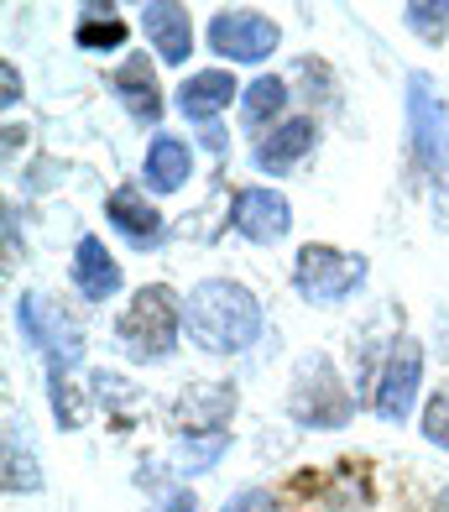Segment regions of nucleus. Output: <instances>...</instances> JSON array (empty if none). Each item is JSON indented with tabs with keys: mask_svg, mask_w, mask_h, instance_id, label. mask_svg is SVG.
Listing matches in <instances>:
<instances>
[{
	"mask_svg": "<svg viewBox=\"0 0 449 512\" xmlns=\"http://www.w3.org/2000/svg\"><path fill=\"white\" fill-rule=\"evenodd\" d=\"M183 324L188 340L209 356H235L251 351L262 340V304L246 283H230V277H209L194 293L183 298Z\"/></svg>",
	"mask_w": 449,
	"mask_h": 512,
	"instance_id": "nucleus-1",
	"label": "nucleus"
},
{
	"mask_svg": "<svg viewBox=\"0 0 449 512\" xmlns=\"http://www.w3.org/2000/svg\"><path fill=\"white\" fill-rule=\"evenodd\" d=\"M178 330H183V298L168 283H152L131 293L121 324H115V340L131 361H168L178 351Z\"/></svg>",
	"mask_w": 449,
	"mask_h": 512,
	"instance_id": "nucleus-2",
	"label": "nucleus"
},
{
	"mask_svg": "<svg viewBox=\"0 0 449 512\" xmlns=\"http://www.w3.org/2000/svg\"><path fill=\"white\" fill-rule=\"evenodd\" d=\"M288 413L293 424L303 429H345L356 403H350L345 382L335 377V361L329 356H303L298 361V377H293V392H288Z\"/></svg>",
	"mask_w": 449,
	"mask_h": 512,
	"instance_id": "nucleus-3",
	"label": "nucleus"
},
{
	"mask_svg": "<svg viewBox=\"0 0 449 512\" xmlns=\"http://www.w3.org/2000/svg\"><path fill=\"white\" fill-rule=\"evenodd\" d=\"M366 283V256H350L340 246H303L293 262V288L309 304H345Z\"/></svg>",
	"mask_w": 449,
	"mask_h": 512,
	"instance_id": "nucleus-4",
	"label": "nucleus"
},
{
	"mask_svg": "<svg viewBox=\"0 0 449 512\" xmlns=\"http://www.w3.org/2000/svg\"><path fill=\"white\" fill-rule=\"evenodd\" d=\"M408 136H413V162L423 178H439L449 168V110L434 95L429 74H408Z\"/></svg>",
	"mask_w": 449,
	"mask_h": 512,
	"instance_id": "nucleus-5",
	"label": "nucleus"
},
{
	"mask_svg": "<svg viewBox=\"0 0 449 512\" xmlns=\"http://www.w3.org/2000/svg\"><path fill=\"white\" fill-rule=\"evenodd\" d=\"M282 42V27L262 11H215L209 21V48L230 63H262L277 53Z\"/></svg>",
	"mask_w": 449,
	"mask_h": 512,
	"instance_id": "nucleus-6",
	"label": "nucleus"
},
{
	"mask_svg": "<svg viewBox=\"0 0 449 512\" xmlns=\"http://www.w3.org/2000/svg\"><path fill=\"white\" fill-rule=\"evenodd\" d=\"M418 382H423V345L418 340H397L387 366H382V382H376V413H382L387 424H403V418L413 413Z\"/></svg>",
	"mask_w": 449,
	"mask_h": 512,
	"instance_id": "nucleus-7",
	"label": "nucleus"
},
{
	"mask_svg": "<svg viewBox=\"0 0 449 512\" xmlns=\"http://www.w3.org/2000/svg\"><path fill=\"white\" fill-rule=\"evenodd\" d=\"M235 413V387L230 382H204V387H183V398L173 403V429L178 439H199V434H225Z\"/></svg>",
	"mask_w": 449,
	"mask_h": 512,
	"instance_id": "nucleus-8",
	"label": "nucleus"
},
{
	"mask_svg": "<svg viewBox=\"0 0 449 512\" xmlns=\"http://www.w3.org/2000/svg\"><path fill=\"white\" fill-rule=\"evenodd\" d=\"M230 225L241 230L246 241L272 246V241L288 236L293 209H288V199H282L277 189H241V194H235V204H230Z\"/></svg>",
	"mask_w": 449,
	"mask_h": 512,
	"instance_id": "nucleus-9",
	"label": "nucleus"
},
{
	"mask_svg": "<svg viewBox=\"0 0 449 512\" xmlns=\"http://www.w3.org/2000/svg\"><path fill=\"white\" fill-rule=\"evenodd\" d=\"M141 27H147V42L162 63H188V53H194V27H188L183 6L152 0V6H141Z\"/></svg>",
	"mask_w": 449,
	"mask_h": 512,
	"instance_id": "nucleus-10",
	"label": "nucleus"
},
{
	"mask_svg": "<svg viewBox=\"0 0 449 512\" xmlns=\"http://www.w3.org/2000/svg\"><path fill=\"white\" fill-rule=\"evenodd\" d=\"M105 215H110V225L121 230V236L131 241V246H162V236H168V225H162V215L147 204V194L141 189H115L110 199H105Z\"/></svg>",
	"mask_w": 449,
	"mask_h": 512,
	"instance_id": "nucleus-11",
	"label": "nucleus"
},
{
	"mask_svg": "<svg viewBox=\"0 0 449 512\" xmlns=\"http://www.w3.org/2000/svg\"><path fill=\"white\" fill-rule=\"evenodd\" d=\"M74 288L89 298V304H105V298L121 293V267H115V256L105 251L100 236H84L74 246Z\"/></svg>",
	"mask_w": 449,
	"mask_h": 512,
	"instance_id": "nucleus-12",
	"label": "nucleus"
},
{
	"mask_svg": "<svg viewBox=\"0 0 449 512\" xmlns=\"http://www.w3.org/2000/svg\"><path fill=\"white\" fill-rule=\"evenodd\" d=\"M314 142H319V126L309 121V115H293V121L272 126V136L256 147V168L262 173H288L298 157L314 152Z\"/></svg>",
	"mask_w": 449,
	"mask_h": 512,
	"instance_id": "nucleus-13",
	"label": "nucleus"
},
{
	"mask_svg": "<svg viewBox=\"0 0 449 512\" xmlns=\"http://www.w3.org/2000/svg\"><path fill=\"white\" fill-rule=\"evenodd\" d=\"M235 95H241V89H235V79L225 68H204V74H188L178 84V110L188 121H215L220 110H230Z\"/></svg>",
	"mask_w": 449,
	"mask_h": 512,
	"instance_id": "nucleus-14",
	"label": "nucleus"
},
{
	"mask_svg": "<svg viewBox=\"0 0 449 512\" xmlns=\"http://www.w3.org/2000/svg\"><path fill=\"white\" fill-rule=\"evenodd\" d=\"M188 168H194V157H188V147L178 142V136L157 131L152 147H147V162H141V173H147V189L157 194H173L188 183Z\"/></svg>",
	"mask_w": 449,
	"mask_h": 512,
	"instance_id": "nucleus-15",
	"label": "nucleus"
},
{
	"mask_svg": "<svg viewBox=\"0 0 449 512\" xmlns=\"http://www.w3.org/2000/svg\"><path fill=\"white\" fill-rule=\"evenodd\" d=\"M110 89L126 100V110L136 115V121H157V115H162V95H157V79H152L147 58H131V63L115 68Z\"/></svg>",
	"mask_w": 449,
	"mask_h": 512,
	"instance_id": "nucleus-16",
	"label": "nucleus"
},
{
	"mask_svg": "<svg viewBox=\"0 0 449 512\" xmlns=\"http://www.w3.org/2000/svg\"><path fill=\"white\" fill-rule=\"evenodd\" d=\"M282 105H288V84H282L277 74H262L246 95H241V121L251 126V131H262L267 121H277L282 115Z\"/></svg>",
	"mask_w": 449,
	"mask_h": 512,
	"instance_id": "nucleus-17",
	"label": "nucleus"
},
{
	"mask_svg": "<svg viewBox=\"0 0 449 512\" xmlns=\"http://www.w3.org/2000/svg\"><path fill=\"white\" fill-rule=\"evenodd\" d=\"M21 434L27 429H6V492H37L42 486V471H37V460H32V450L21 445Z\"/></svg>",
	"mask_w": 449,
	"mask_h": 512,
	"instance_id": "nucleus-18",
	"label": "nucleus"
},
{
	"mask_svg": "<svg viewBox=\"0 0 449 512\" xmlns=\"http://www.w3.org/2000/svg\"><path fill=\"white\" fill-rule=\"evenodd\" d=\"M74 42H79L84 53H105V48H121V42H126V21L115 16V11H89V16L79 21Z\"/></svg>",
	"mask_w": 449,
	"mask_h": 512,
	"instance_id": "nucleus-19",
	"label": "nucleus"
},
{
	"mask_svg": "<svg viewBox=\"0 0 449 512\" xmlns=\"http://www.w3.org/2000/svg\"><path fill=\"white\" fill-rule=\"evenodd\" d=\"M94 398H100L105 408H115V418L121 424H131V418L141 413V398H136V387L126 382V377H115V371H94Z\"/></svg>",
	"mask_w": 449,
	"mask_h": 512,
	"instance_id": "nucleus-20",
	"label": "nucleus"
},
{
	"mask_svg": "<svg viewBox=\"0 0 449 512\" xmlns=\"http://www.w3.org/2000/svg\"><path fill=\"white\" fill-rule=\"evenodd\" d=\"M403 21L408 32H418L423 42H444V27H449V6H423V0H413V6H403Z\"/></svg>",
	"mask_w": 449,
	"mask_h": 512,
	"instance_id": "nucleus-21",
	"label": "nucleus"
},
{
	"mask_svg": "<svg viewBox=\"0 0 449 512\" xmlns=\"http://www.w3.org/2000/svg\"><path fill=\"white\" fill-rule=\"evenodd\" d=\"M230 445V434H199V439H178V460L188 465V471H209Z\"/></svg>",
	"mask_w": 449,
	"mask_h": 512,
	"instance_id": "nucleus-22",
	"label": "nucleus"
},
{
	"mask_svg": "<svg viewBox=\"0 0 449 512\" xmlns=\"http://www.w3.org/2000/svg\"><path fill=\"white\" fill-rule=\"evenodd\" d=\"M47 382H53V418L63 429H79L84 424V403H79V392L68 387V377H58V371H47Z\"/></svg>",
	"mask_w": 449,
	"mask_h": 512,
	"instance_id": "nucleus-23",
	"label": "nucleus"
},
{
	"mask_svg": "<svg viewBox=\"0 0 449 512\" xmlns=\"http://www.w3.org/2000/svg\"><path fill=\"white\" fill-rule=\"evenodd\" d=\"M423 434H429V445L449 450V387H439L429 398V413H423Z\"/></svg>",
	"mask_w": 449,
	"mask_h": 512,
	"instance_id": "nucleus-24",
	"label": "nucleus"
},
{
	"mask_svg": "<svg viewBox=\"0 0 449 512\" xmlns=\"http://www.w3.org/2000/svg\"><path fill=\"white\" fill-rule=\"evenodd\" d=\"M152 512H199V497L188 486H173V492H162V502Z\"/></svg>",
	"mask_w": 449,
	"mask_h": 512,
	"instance_id": "nucleus-25",
	"label": "nucleus"
},
{
	"mask_svg": "<svg viewBox=\"0 0 449 512\" xmlns=\"http://www.w3.org/2000/svg\"><path fill=\"white\" fill-rule=\"evenodd\" d=\"M21 100V74H16V63H6V68H0V105H16Z\"/></svg>",
	"mask_w": 449,
	"mask_h": 512,
	"instance_id": "nucleus-26",
	"label": "nucleus"
},
{
	"mask_svg": "<svg viewBox=\"0 0 449 512\" xmlns=\"http://www.w3.org/2000/svg\"><path fill=\"white\" fill-rule=\"evenodd\" d=\"M225 512H272V497L267 492H241L235 502H225Z\"/></svg>",
	"mask_w": 449,
	"mask_h": 512,
	"instance_id": "nucleus-27",
	"label": "nucleus"
},
{
	"mask_svg": "<svg viewBox=\"0 0 449 512\" xmlns=\"http://www.w3.org/2000/svg\"><path fill=\"white\" fill-rule=\"evenodd\" d=\"M434 512H449V486H444V492H439V502H434Z\"/></svg>",
	"mask_w": 449,
	"mask_h": 512,
	"instance_id": "nucleus-28",
	"label": "nucleus"
}]
</instances>
